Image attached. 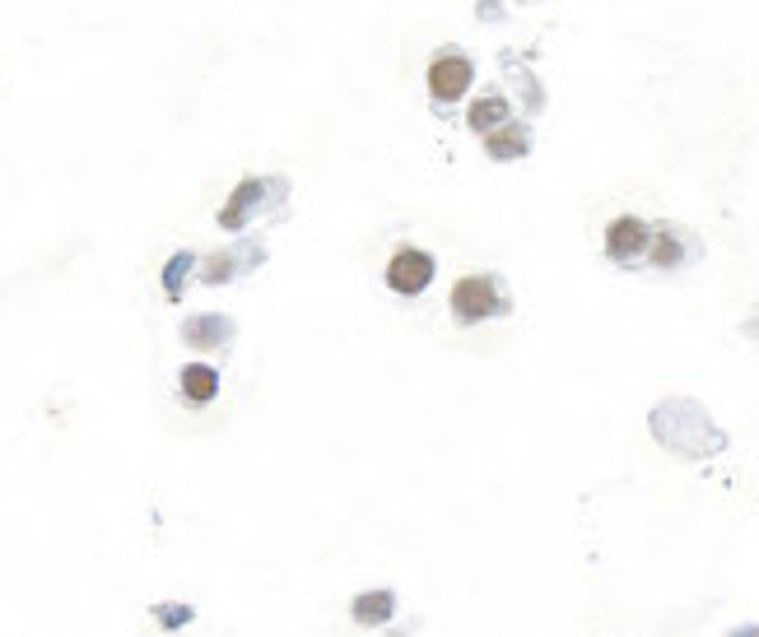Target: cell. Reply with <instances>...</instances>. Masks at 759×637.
<instances>
[{
    "instance_id": "cell-3",
    "label": "cell",
    "mask_w": 759,
    "mask_h": 637,
    "mask_svg": "<svg viewBox=\"0 0 759 637\" xmlns=\"http://www.w3.org/2000/svg\"><path fill=\"white\" fill-rule=\"evenodd\" d=\"M466 85H471V62H466V56H438V62L429 66V89L443 98V103L461 98Z\"/></svg>"
},
{
    "instance_id": "cell-8",
    "label": "cell",
    "mask_w": 759,
    "mask_h": 637,
    "mask_svg": "<svg viewBox=\"0 0 759 637\" xmlns=\"http://www.w3.org/2000/svg\"><path fill=\"white\" fill-rule=\"evenodd\" d=\"M503 116H509V103H503V98H480V103L471 108V126L476 131H494Z\"/></svg>"
},
{
    "instance_id": "cell-12",
    "label": "cell",
    "mask_w": 759,
    "mask_h": 637,
    "mask_svg": "<svg viewBox=\"0 0 759 637\" xmlns=\"http://www.w3.org/2000/svg\"><path fill=\"white\" fill-rule=\"evenodd\" d=\"M164 624H187V610H159Z\"/></svg>"
},
{
    "instance_id": "cell-10",
    "label": "cell",
    "mask_w": 759,
    "mask_h": 637,
    "mask_svg": "<svg viewBox=\"0 0 759 637\" xmlns=\"http://www.w3.org/2000/svg\"><path fill=\"white\" fill-rule=\"evenodd\" d=\"M676 256H680V252H676V243H671V233H661V247H657V261H661V266H671V261H676Z\"/></svg>"
},
{
    "instance_id": "cell-11",
    "label": "cell",
    "mask_w": 759,
    "mask_h": 637,
    "mask_svg": "<svg viewBox=\"0 0 759 637\" xmlns=\"http://www.w3.org/2000/svg\"><path fill=\"white\" fill-rule=\"evenodd\" d=\"M182 270H187V256H178V261L168 266V289H172V293H178V280H182Z\"/></svg>"
},
{
    "instance_id": "cell-7",
    "label": "cell",
    "mask_w": 759,
    "mask_h": 637,
    "mask_svg": "<svg viewBox=\"0 0 759 637\" xmlns=\"http://www.w3.org/2000/svg\"><path fill=\"white\" fill-rule=\"evenodd\" d=\"M387 614H392V595H387V591H373V595H364V601H355V619L359 624H382Z\"/></svg>"
},
{
    "instance_id": "cell-1",
    "label": "cell",
    "mask_w": 759,
    "mask_h": 637,
    "mask_svg": "<svg viewBox=\"0 0 759 637\" xmlns=\"http://www.w3.org/2000/svg\"><path fill=\"white\" fill-rule=\"evenodd\" d=\"M499 308H503V298H499L494 280H484V275L457 280V289H453V312H457V322H480V316H494Z\"/></svg>"
},
{
    "instance_id": "cell-5",
    "label": "cell",
    "mask_w": 759,
    "mask_h": 637,
    "mask_svg": "<svg viewBox=\"0 0 759 637\" xmlns=\"http://www.w3.org/2000/svg\"><path fill=\"white\" fill-rule=\"evenodd\" d=\"M215 391H220V377H215V368H201V364L182 368V395H187L191 405L215 401Z\"/></svg>"
},
{
    "instance_id": "cell-13",
    "label": "cell",
    "mask_w": 759,
    "mask_h": 637,
    "mask_svg": "<svg viewBox=\"0 0 759 637\" xmlns=\"http://www.w3.org/2000/svg\"><path fill=\"white\" fill-rule=\"evenodd\" d=\"M736 637H759V628H741V633H736Z\"/></svg>"
},
{
    "instance_id": "cell-9",
    "label": "cell",
    "mask_w": 759,
    "mask_h": 637,
    "mask_svg": "<svg viewBox=\"0 0 759 637\" xmlns=\"http://www.w3.org/2000/svg\"><path fill=\"white\" fill-rule=\"evenodd\" d=\"M527 149V131H499V135H490V154L494 158H513V154H522Z\"/></svg>"
},
{
    "instance_id": "cell-2",
    "label": "cell",
    "mask_w": 759,
    "mask_h": 637,
    "mask_svg": "<svg viewBox=\"0 0 759 637\" xmlns=\"http://www.w3.org/2000/svg\"><path fill=\"white\" fill-rule=\"evenodd\" d=\"M434 280V256H424L415 247H405L392 256V266H387V284L397 293H424Z\"/></svg>"
},
{
    "instance_id": "cell-4",
    "label": "cell",
    "mask_w": 759,
    "mask_h": 637,
    "mask_svg": "<svg viewBox=\"0 0 759 637\" xmlns=\"http://www.w3.org/2000/svg\"><path fill=\"white\" fill-rule=\"evenodd\" d=\"M648 224H638V219H615L611 233H606V252L615 256V261H629V256H638L648 247Z\"/></svg>"
},
{
    "instance_id": "cell-6",
    "label": "cell",
    "mask_w": 759,
    "mask_h": 637,
    "mask_svg": "<svg viewBox=\"0 0 759 637\" xmlns=\"http://www.w3.org/2000/svg\"><path fill=\"white\" fill-rule=\"evenodd\" d=\"M224 335H228V322H220V316H197V322L182 326L187 345H210V340H224Z\"/></svg>"
}]
</instances>
